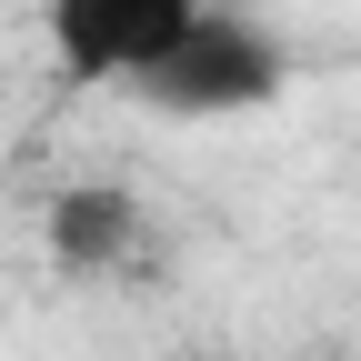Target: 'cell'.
Listing matches in <instances>:
<instances>
[{
  "label": "cell",
  "mask_w": 361,
  "mask_h": 361,
  "mask_svg": "<svg viewBox=\"0 0 361 361\" xmlns=\"http://www.w3.org/2000/svg\"><path fill=\"white\" fill-rule=\"evenodd\" d=\"M281 80H291V51H281L261 20L201 11V30L180 40L130 101L161 111V121H241V111H271V101H281Z\"/></svg>",
  "instance_id": "cell-1"
},
{
  "label": "cell",
  "mask_w": 361,
  "mask_h": 361,
  "mask_svg": "<svg viewBox=\"0 0 361 361\" xmlns=\"http://www.w3.org/2000/svg\"><path fill=\"white\" fill-rule=\"evenodd\" d=\"M211 0H40V30H51V61L80 90H141L180 40L201 30Z\"/></svg>",
  "instance_id": "cell-2"
},
{
  "label": "cell",
  "mask_w": 361,
  "mask_h": 361,
  "mask_svg": "<svg viewBox=\"0 0 361 361\" xmlns=\"http://www.w3.org/2000/svg\"><path fill=\"white\" fill-rule=\"evenodd\" d=\"M40 241H51V261L80 271V281H151L161 221H151V201L130 191V180H71V191H51V211H40Z\"/></svg>",
  "instance_id": "cell-3"
}]
</instances>
